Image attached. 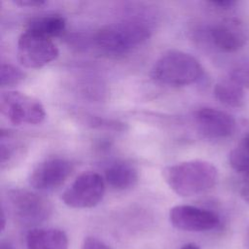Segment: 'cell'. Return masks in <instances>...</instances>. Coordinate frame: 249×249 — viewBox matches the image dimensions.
<instances>
[{
    "mask_svg": "<svg viewBox=\"0 0 249 249\" xmlns=\"http://www.w3.org/2000/svg\"><path fill=\"white\" fill-rule=\"evenodd\" d=\"M162 176L175 194L192 196L213 188L218 180V170L209 161L192 160L164 167Z\"/></svg>",
    "mask_w": 249,
    "mask_h": 249,
    "instance_id": "obj_1",
    "label": "cell"
},
{
    "mask_svg": "<svg viewBox=\"0 0 249 249\" xmlns=\"http://www.w3.org/2000/svg\"><path fill=\"white\" fill-rule=\"evenodd\" d=\"M151 35L149 25L140 19H124L101 27L93 36L96 48L109 55H122L144 43Z\"/></svg>",
    "mask_w": 249,
    "mask_h": 249,
    "instance_id": "obj_2",
    "label": "cell"
},
{
    "mask_svg": "<svg viewBox=\"0 0 249 249\" xmlns=\"http://www.w3.org/2000/svg\"><path fill=\"white\" fill-rule=\"evenodd\" d=\"M203 74L199 61L192 54L179 50L164 53L154 64L151 76L157 82L182 87L197 82Z\"/></svg>",
    "mask_w": 249,
    "mask_h": 249,
    "instance_id": "obj_3",
    "label": "cell"
},
{
    "mask_svg": "<svg viewBox=\"0 0 249 249\" xmlns=\"http://www.w3.org/2000/svg\"><path fill=\"white\" fill-rule=\"evenodd\" d=\"M6 202L12 217L27 226L46 221L52 213V205L46 197L25 189L9 190Z\"/></svg>",
    "mask_w": 249,
    "mask_h": 249,
    "instance_id": "obj_4",
    "label": "cell"
},
{
    "mask_svg": "<svg viewBox=\"0 0 249 249\" xmlns=\"http://www.w3.org/2000/svg\"><path fill=\"white\" fill-rule=\"evenodd\" d=\"M1 113L14 124H38L46 118L43 104L33 96L18 90L1 94Z\"/></svg>",
    "mask_w": 249,
    "mask_h": 249,
    "instance_id": "obj_5",
    "label": "cell"
},
{
    "mask_svg": "<svg viewBox=\"0 0 249 249\" xmlns=\"http://www.w3.org/2000/svg\"><path fill=\"white\" fill-rule=\"evenodd\" d=\"M58 49L52 39L24 30L18 37L17 56L26 68H41L58 56Z\"/></svg>",
    "mask_w": 249,
    "mask_h": 249,
    "instance_id": "obj_6",
    "label": "cell"
},
{
    "mask_svg": "<svg viewBox=\"0 0 249 249\" xmlns=\"http://www.w3.org/2000/svg\"><path fill=\"white\" fill-rule=\"evenodd\" d=\"M104 193L105 182L102 176L87 171L80 174L63 192L61 199L71 208H91L102 200Z\"/></svg>",
    "mask_w": 249,
    "mask_h": 249,
    "instance_id": "obj_7",
    "label": "cell"
},
{
    "mask_svg": "<svg viewBox=\"0 0 249 249\" xmlns=\"http://www.w3.org/2000/svg\"><path fill=\"white\" fill-rule=\"evenodd\" d=\"M169 221L174 228L192 232L208 231L220 224V218L215 212L187 204L172 207L169 211Z\"/></svg>",
    "mask_w": 249,
    "mask_h": 249,
    "instance_id": "obj_8",
    "label": "cell"
},
{
    "mask_svg": "<svg viewBox=\"0 0 249 249\" xmlns=\"http://www.w3.org/2000/svg\"><path fill=\"white\" fill-rule=\"evenodd\" d=\"M73 171V164L64 158H49L31 171L29 184L38 191H53L60 187Z\"/></svg>",
    "mask_w": 249,
    "mask_h": 249,
    "instance_id": "obj_9",
    "label": "cell"
},
{
    "mask_svg": "<svg viewBox=\"0 0 249 249\" xmlns=\"http://www.w3.org/2000/svg\"><path fill=\"white\" fill-rule=\"evenodd\" d=\"M195 122L203 134L213 138L229 137L236 127V123L232 116L212 107H202L196 110Z\"/></svg>",
    "mask_w": 249,
    "mask_h": 249,
    "instance_id": "obj_10",
    "label": "cell"
},
{
    "mask_svg": "<svg viewBox=\"0 0 249 249\" xmlns=\"http://www.w3.org/2000/svg\"><path fill=\"white\" fill-rule=\"evenodd\" d=\"M209 37L217 49L234 53L243 48L249 35L242 22L231 19L213 25L209 30Z\"/></svg>",
    "mask_w": 249,
    "mask_h": 249,
    "instance_id": "obj_11",
    "label": "cell"
},
{
    "mask_svg": "<svg viewBox=\"0 0 249 249\" xmlns=\"http://www.w3.org/2000/svg\"><path fill=\"white\" fill-rule=\"evenodd\" d=\"M27 249H68L66 233L53 228H36L26 234Z\"/></svg>",
    "mask_w": 249,
    "mask_h": 249,
    "instance_id": "obj_12",
    "label": "cell"
},
{
    "mask_svg": "<svg viewBox=\"0 0 249 249\" xmlns=\"http://www.w3.org/2000/svg\"><path fill=\"white\" fill-rule=\"evenodd\" d=\"M105 180L116 190H126L133 187L139 178L137 168L130 162L117 160L110 163L104 171Z\"/></svg>",
    "mask_w": 249,
    "mask_h": 249,
    "instance_id": "obj_13",
    "label": "cell"
},
{
    "mask_svg": "<svg viewBox=\"0 0 249 249\" xmlns=\"http://www.w3.org/2000/svg\"><path fill=\"white\" fill-rule=\"evenodd\" d=\"M65 26L66 21L62 16L50 14L31 18L27 22L25 30H29L52 39L61 35L65 29Z\"/></svg>",
    "mask_w": 249,
    "mask_h": 249,
    "instance_id": "obj_14",
    "label": "cell"
},
{
    "mask_svg": "<svg viewBox=\"0 0 249 249\" xmlns=\"http://www.w3.org/2000/svg\"><path fill=\"white\" fill-rule=\"evenodd\" d=\"M23 142L21 138L10 129L2 128L0 131V162L4 168L12 163L22 155Z\"/></svg>",
    "mask_w": 249,
    "mask_h": 249,
    "instance_id": "obj_15",
    "label": "cell"
},
{
    "mask_svg": "<svg viewBox=\"0 0 249 249\" xmlns=\"http://www.w3.org/2000/svg\"><path fill=\"white\" fill-rule=\"evenodd\" d=\"M214 95L224 105L234 108L241 107L245 100L243 88L231 78L215 85Z\"/></svg>",
    "mask_w": 249,
    "mask_h": 249,
    "instance_id": "obj_16",
    "label": "cell"
},
{
    "mask_svg": "<svg viewBox=\"0 0 249 249\" xmlns=\"http://www.w3.org/2000/svg\"><path fill=\"white\" fill-rule=\"evenodd\" d=\"M25 78V73L18 67L10 64L2 63L0 68V84L2 88L13 87L19 84Z\"/></svg>",
    "mask_w": 249,
    "mask_h": 249,
    "instance_id": "obj_17",
    "label": "cell"
},
{
    "mask_svg": "<svg viewBox=\"0 0 249 249\" xmlns=\"http://www.w3.org/2000/svg\"><path fill=\"white\" fill-rule=\"evenodd\" d=\"M230 78L239 84L242 88L249 89V62L234 68L231 72Z\"/></svg>",
    "mask_w": 249,
    "mask_h": 249,
    "instance_id": "obj_18",
    "label": "cell"
},
{
    "mask_svg": "<svg viewBox=\"0 0 249 249\" xmlns=\"http://www.w3.org/2000/svg\"><path fill=\"white\" fill-rule=\"evenodd\" d=\"M82 249H111V247L97 237L88 236L82 244Z\"/></svg>",
    "mask_w": 249,
    "mask_h": 249,
    "instance_id": "obj_19",
    "label": "cell"
},
{
    "mask_svg": "<svg viewBox=\"0 0 249 249\" xmlns=\"http://www.w3.org/2000/svg\"><path fill=\"white\" fill-rule=\"evenodd\" d=\"M16 5H18L20 7H42L47 4L46 1L43 0H16L14 1Z\"/></svg>",
    "mask_w": 249,
    "mask_h": 249,
    "instance_id": "obj_20",
    "label": "cell"
},
{
    "mask_svg": "<svg viewBox=\"0 0 249 249\" xmlns=\"http://www.w3.org/2000/svg\"><path fill=\"white\" fill-rule=\"evenodd\" d=\"M209 3L220 9H231L236 4V2L233 0H216V1H211Z\"/></svg>",
    "mask_w": 249,
    "mask_h": 249,
    "instance_id": "obj_21",
    "label": "cell"
},
{
    "mask_svg": "<svg viewBox=\"0 0 249 249\" xmlns=\"http://www.w3.org/2000/svg\"><path fill=\"white\" fill-rule=\"evenodd\" d=\"M240 196L242 199L249 204V185H244L240 190Z\"/></svg>",
    "mask_w": 249,
    "mask_h": 249,
    "instance_id": "obj_22",
    "label": "cell"
},
{
    "mask_svg": "<svg viewBox=\"0 0 249 249\" xmlns=\"http://www.w3.org/2000/svg\"><path fill=\"white\" fill-rule=\"evenodd\" d=\"M239 145H241L249 153V133L242 139V141Z\"/></svg>",
    "mask_w": 249,
    "mask_h": 249,
    "instance_id": "obj_23",
    "label": "cell"
},
{
    "mask_svg": "<svg viewBox=\"0 0 249 249\" xmlns=\"http://www.w3.org/2000/svg\"><path fill=\"white\" fill-rule=\"evenodd\" d=\"M0 249H15V247L9 241L2 240L0 243Z\"/></svg>",
    "mask_w": 249,
    "mask_h": 249,
    "instance_id": "obj_24",
    "label": "cell"
},
{
    "mask_svg": "<svg viewBox=\"0 0 249 249\" xmlns=\"http://www.w3.org/2000/svg\"><path fill=\"white\" fill-rule=\"evenodd\" d=\"M241 175H242V178L245 182V185H249V166L247 167V169Z\"/></svg>",
    "mask_w": 249,
    "mask_h": 249,
    "instance_id": "obj_25",
    "label": "cell"
},
{
    "mask_svg": "<svg viewBox=\"0 0 249 249\" xmlns=\"http://www.w3.org/2000/svg\"><path fill=\"white\" fill-rule=\"evenodd\" d=\"M180 249H200V248L194 243H188V244H185L184 246H182Z\"/></svg>",
    "mask_w": 249,
    "mask_h": 249,
    "instance_id": "obj_26",
    "label": "cell"
},
{
    "mask_svg": "<svg viewBox=\"0 0 249 249\" xmlns=\"http://www.w3.org/2000/svg\"><path fill=\"white\" fill-rule=\"evenodd\" d=\"M247 240H248V246H249V230H248V232H247Z\"/></svg>",
    "mask_w": 249,
    "mask_h": 249,
    "instance_id": "obj_27",
    "label": "cell"
}]
</instances>
